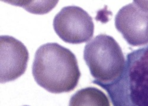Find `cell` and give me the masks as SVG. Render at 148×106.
Here are the masks:
<instances>
[{"mask_svg":"<svg viewBox=\"0 0 148 106\" xmlns=\"http://www.w3.org/2000/svg\"><path fill=\"white\" fill-rule=\"evenodd\" d=\"M36 83L53 94L69 92L81 76L75 55L58 43H47L37 50L32 66Z\"/></svg>","mask_w":148,"mask_h":106,"instance_id":"cell-1","label":"cell"},{"mask_svg":"<svg viewBox=\"0 0 148 106\" xmlns=\"http://www.w3.org/2000/svg\"><path fill=\"white\" fill-rule=\"evenodd\" d=\"M100 87L113 106H148V46L129 53L121 76Z\"/></svg>","mask_w":148,"mask_h":106,"instance_id":"cell-2","label":"cell"},{"mask_svg":"<svg viewBox=\"0 0 148 106\" xmlns=\"http://www.w3.org/2000/svg\"><path fill=\"white\" fill-rule=\"evenodd\" d=\"M84 58L93 83L99 86L113 83L123 74L126 59L117 42L106 34L97 35L85 46Z\"/></svg>","mask_w":148,"mask_h":106,"instance_id":"cell-3","label":"cell"},{"mask_svg":"<svg viewBox=\"0 0 148 106\" xmlns=\"http://www.w3.org/2000/svg\"><path fill=\"white\" fill-rule=\"evenodd\" d=\"M53 28L64 42L78 44L88 41L94 32V24L87 11L78 6L62 8L53 20Z\"/></svg>","mask_w":148,"mask_h":106,"instance_id":"cell-4","label":"cell"},{"mask_svg":"<svg viewBox=\"0 0 148 106\" xmlns=\"http://www.w3.org/2000/svg\"><path fill=\"white\" fill-rule=\"evenodd\" d=\"M115 26L127 43L134 46L148 44V1H134L123 7Z\"/></svg>","mask_w":148,"mask_h":106,"instance_id":"cell-5","label":"cell"},{"mask_svg":"<svg viewBox=\"0 0 148 106\" xmlns=\"http://www.w3.org/2000/svg\"><path fill=\"white\" fill-rule=\"evenodd\" d=\"M0 82L13 81L25 73L29 51L21 42L8 35L0 37Z\"/></svg>","mask_w":148,"mask_h":106,"instance_id":"cell-6","label":"cell"},{"mask_svg":"<svg viewBox=\"0 0 148 106\" xmlns=\"http://www.w3.org/2000/svg\"><path fill=\"white\" fill-rule=\"evenodd\" d=\"M69 106H110V103L103 91L94 87H87L73 94Z\"/></svg>","mask_w":148,"mask_h":106,"instance_id":"cell-7","label":"cell"},{"mask_svg":"<svg viewBox=\"0 0 148 106\" xmlns=\"http://www.w3.org/2000/svg\"><path fill=\"white\" fill-rule=\"evenodd\" d=\"M56 1H31L32 4L34 6H27L22 4L20 1H10L11 2L10 3L14 5L21 6L25 9H26L29 12L32 13H35V14H45L48 12H49L53 8L55 7L53 6H49V7H43L46 6H49L52 4L54 3Z\"/></svg>","mask_w":148,"mask_h":106,"instance_id":"cell-8","label":"cell"},{"mask_svg":"<svg viewBox=\"0 0 148 106\" xmlns=\"http://www.w3.org/2000/svg\"><path fill=\"white\" fill-rule=\"evenodd\" d=\"M23 106H29V105H23Z\"/></svg>","mask_w":148,"mask_h":106,"instance_id":"cell-9","label":"cell"}]
</instances>
